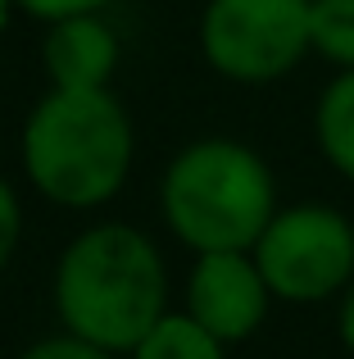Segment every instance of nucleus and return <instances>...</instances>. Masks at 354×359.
Masks as SVG:
<instances>
[{"instance_id": "7", "label": "nucleus", "mask_w": 354, "mask_h": 359, "mask_svg": "<svg viewBox=\"0 0 354 359\" xmlns=\"http://www.w3.org/2000/svg\"><path fill=\"white\" fill-rule=\"evenodd\" d=\"M118 64V41L96 14L59 18L45 36V69L59 91H100Z\"/></svg>"}, {"instance_id": "15", "label": "nucleus", "mask_w": 354, "mask_h": 359, "mask_svg": "<svg viewBox=\"0 0 354 359\" xmlns=\"http://www.w3.org/2000/svg\"><path fill=\"white\" fill-rule=\"evenodd\" d=\"M5 18H9V0H0V27H5Z\"/></svg>"}, {"instance_id": "8", "label": "nucleus", "mask_w": 354, "mask_h": 359, "mask_svg": "<svg viewBox=\"0 0 354 359\" xmlns=\"http://www.w3.org/2000/svg\"><path fill=\"white\" fill-rule=\"evenodd\" d=\"M136 359H222V341L191 314H164L141 346L132 351Z\"/></svg>"}, {"instance_id": "12", "label": "nucleus", "mask_w": 354, "mask_h": 359, "mask_svg": "<svg viewBox=\"0 0 354 359\" xmlns=\"http://www.w3.org/2000/svg\"><path fill=\"white\" fill-rule=\"evenodd\" d=\"M18 5H23L27 14H36V18H50V23H59V18L96 14L105 0H18Z\"/></svg>"}, {"instance_id": "2", "label": "nucleus", "mask_w": 354, "mask_h": 359, "mask_svg": "<svg viewBox=\"0 0 354 359\" xmlns=\"http://www.w3.org/2000/svg\"><path fill=\"white\" fill-rule=\"evenodd\" d=\"M23 164L36 191L87 210L123 187L132 164V123L123 105L100 91L55 87L23 128Z\"/></svg>"}, {"instance_id": "11", "label": "nucleus", "mask_w": 354, "mask_h": 359, "mask_svg": "<svg viewBox=\"0 0 354 359\" xmlns=\"http://www.w3.org/2000/svg\"><path fill=\"white\" fill-rule=\"evenodd\" d=\"M109 355H114V351L91 346V341H82V337H55V341L32 346L23 359H109Z\"/></svg>"}, {"instance_id": "14", "label": "nucleus", "mask_w": 354, "mask_h": 359, "mask_svg": "<svg viewBox=\"0 0 354 359\" xmlns=\"http://www.w3.org/2000/svg\"><path fill=\"white\" fill-rule=\"evenodd\" d=\"M341 341H346L350 355H354V282L346 287V300H341Z\"/></svg>"}, {"instance_id": "9", "label": "nucleus", "mask_w": 354, "mask_h": 359, "mask_svg": "<svg viewBox=\"0 0 354 359\" xmlns=\"http://www.w3.org/2000/svg\"><path fill=\"white\" fill-rule=\"evenodd\" d=\"M318 141H323V155H327L346 177H354V69H346L327 91H323Z\"/></svg>"}, {"instance_id": "6", "label": "nucleus", "mask_w": 354, "mask_h": 359, "mask_svg": "<svg viewBox=\"0 0 354 359\" xmlns=\"http://www.w3.org/2000/svg\"><path fill=\"white\" fill-rule=\"evenodd\" d=\"M268 282L246 250H204L191 273V318H200L218 341H241L264 323Z\"/></svg>"}, {"instance_id": "1", "label": "nucleus", "mask_w": 354, "mask_h": 359, "mask_svg": "<svg viewBox=\"0 0 354 359\" xmlns=\"http://www.w3.org/2000/svg\"><path fill=\"white\" fill-rule=\"evenodd\" d=\"M55 305L73 337L105 351H136L164 318V264L136 228H91L64 250Z\"/></svg>"}, {"instance_id": "4", "label": "nucleus", "mask_w": 354, "mask_h": 359, "mask_svg": "<svg viewBox=\"0 0 354 359\" xmlns=\"http://www.w3.org/2000/svg\"><path fill=\"white\" fill-rule=\"evenodd\" d=\"M313 0H209L200 23L204 55L236 82H273L309 50Z\"/></svg>"}, {"instance_id": "3", "label": "nucleus", "mask_w": 354, "mask_h": 359, "mask_svg": "<svg viewBox=\"0 0 354 359\" xmlns=\"http://www.w3.org/2000/svg\"><path fill=\"white\" fill-rule=\"evenodd\" d=\"M164 214L195 250H255L273 223V177L241 141H195L164 173Z\"/></svg>"}, {"instance_id": "13", "label": "nucleus", "mask_w": 354, "mask_h": 359, "mask_svg": "<svg viewBox=\"0 0 354 359\" xmlns=\"http://www.w3.org/2000/svg\"><path fill=\"white\" fill-rule=\"evenodd\" d=\"M14 245H18V201L9 191V182L0 177V269L9 264Z\"/></svg>"}, {"instance_id": "10", "label": "nucleus", "mask_w": 354, "mask_h": 359, "mask_svg": "<svg viewBox=\"0 0 354 359\" xmlns=\"http://www.w3.org/2000/svg\"><path fill=\"white\" fill-rule=\"evenodd\" d=\"M309 41L318 55L354 69V0H313Z\"/></svg>"}, {"instance_id": "5", "label": "nucleus", "mask_w": 354, "mask_h": 359, "mask_svg": "<svg viewBox=\"0 0 354 359\" xmlns=\"http://www.w3.org/2000/svg\"><path fill=\"white\" fill-rule=\"evenodd\" d=\"M255 264L282 300H323L354 278V228L327 205L273 214L255 241Z\"/></svg>"}]
</instances>
